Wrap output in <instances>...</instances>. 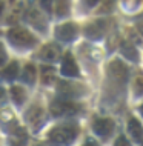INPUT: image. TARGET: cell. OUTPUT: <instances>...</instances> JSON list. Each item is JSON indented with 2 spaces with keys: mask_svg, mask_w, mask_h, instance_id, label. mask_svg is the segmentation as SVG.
<instances>
[{
  "mask_svg": "<svg viewBox=\"0 0 143 146\" xmlns=\"http://www.w3.org/2000/svg\"><path fill=\"white\" fill-rule=\"evenodd\" d=\"M77 134H78V129L75 128V126H71V125L57 126V128H54L53 131L49 132V140L53 141L54 145L66 146V145L72 143L75 140Z\"/></svg>",
  "mask_w": 143,
  "mask_h": 146,
  "instance_id": "6da1fadb",
  "label": "cell"
},
{
  "mask_svg": "<svg viewBox=\"0 0 143 146\" xmlns=\"http://www.w3.org/2000/svg\"><path fill=\"white\" fill-rule=\"evenodd\" d=\"M8 38L11 43L17 46H33L35 45V37L28 29L23 28H11L8 31Z\"/></svg>",
  "mask_w": 143,
  "mask_h": 146,
  "instance_id": "7a4b0ae2",
  "label": "cell"
},
{
  "mask_svg": "<svg viewBox=\"0 0 143 146\" xmlns=\"http://www.w3.org/2000/svg\"><path fill=\"white\" fill-rule=\"evenodd\" d=\"M80 105L74 103V102H68V100H57L51 105V112L53 115H72V114L78 112Z\"/></svg>",
  "mask_w": 143,
  "mask_h": 146,
  "instance_id": "3957f363",
  "label": "cell"
},
{
  "mask_svg": "<svg viewBox=\"0 0 143 146\" xmlns=\"http://www.w3.org/2000/svg\"><path fill=\"white\" fill-rule=\"evenodd\" d=\"M114 128H116V123H114L112 118H97L92 123L94 132L97 134L98 137H102V139H106L108 135H111V132L114 131Z\"/></svg>",
  "mask_w": 143,
  "mask_h": 146,
  "instance_id": "277c9868",
  "label": "cell"
},
{
  "mask_svg": "<svg viewBox=\"0 0 143 146\" xmlns=\"http://www.w3.org/2000/svg\"><path fill=\"white\" fill-rule=\"evenodd\" d=\"M77 33H78V28L75 23H63V25L57 26L55 28V37L60 38L63 42H71L72 38L77 37Z\"/></svg>",
  "mask_w": 143,
  "mask_h": 146,
  "instance_id": "5b68a950",
  "label": "cell"
},
{
  "mask_svg": "<svg viewBox=\"0 0 143 146\" xmlns=\"http://www.w3.org/2000/svg\"><path fill=\"white\" fill-rule=\"evenodd\" d=\"M109 74L114 80L117 82H125L128 78V74H129V69L128 66L125 65L123 62L120 60H112L109 63Z\"/></svg>",
  "mask_w": 143,
  "mask_h": 146,
  "instance_id": "8992f818",
  "label": "cell"
},
{
  "mask_svg": "<svg viewBox=\"0 0 143 146\" xmlns=\"http://www.w3.org/2000/svg\"><path fill=\"white\" fill-rule=\"evenodd\" d=\"M60 71H62V74H65V76H68V77H77L78 76V66L74 60L72 54L66 52L65 56H63Z\"/></svg>",
  "mask_w": 143,
  "mask_h": 146,
  "instance_id": "52a82bcc",
  "label": "cell"
},
{
  "mask_svg": "<svg viewBox=\"0 0 143 146\" xmlns=\"http://www.w3.org/2000/svg\"><path fill=\"white\" fill-rule=\"evenodd\" d=\"M83 92H85V89L82 88V85H72V83L62 82L60 86H59V94H62V97H66V98L82 96Z\"/></svg>",
  "mask_w": 143,
  "mask_h": 146,
  "instance_id": "ba28073f",
  "label": "cell"
},
{
  "mask_svg": "<svg viewBox=\"0 0 143 146\" xmlns=\"http://www.w3.org/2000/svg\"><path fill=\"white\" fill-rule=\"evenodd\" d=\"M128 131L131 134V137H132L136 141H140L143 139V126H142V123L137 120L136 117H129V120H128Z\"/></svg>",
  "mask_w": 143,
  "mask_h": 146,
  "instance_id": "9c48e42d",
  "label": "cell"
},
{
  "mask_svg": "<svg viewBox=\"0 0 143 146\" xmlns=\"http://www.w3.org/2000/svg\"><path fill=\"white\" fill-rule=\"evenodd\" d=\"M25 17H26V20L29 22V23H33L35 28H39L40 31H45V19L42 17V14L39 13L37 9H29V11H26Z\"/></svg>",
  "mask_w": 143,
  "mask_h": 146,
  "instance_id": "30bf717a",
  "label": "cell"
},
{
  "mask_svg": "<svg viewBox=\"0 0 143 146\" xmlns=\"http://www.w3.org/2000/svg\"><path fill=\"white\" fill-rule=\"evenodd\" d=\"M40 56H42L43 60H46V62H54L59 58V56H60V49L55 45H46L45 48L42 49Z\"/></svg>",
  "mask_w": 143,
  "mask_h": 146,
  "instance_id": "8fae6325",
  "label": "cell"
},
{
  "mask_svg": "<svg viewBox=\"0 0 143 146\" xmlns=\"http://www.w3.org/2000/svg\"><path fill=\"white\" fill-rule=\"evenodd\" d=\"M42 117H43V109L40 106H31L29 111L26 112V120L33 125H35V123L39 125V121L42 120Z\"/></svg>",
  "mask_w": 143,
  "mask_h": 146,
  "instance_id": "7c38bea8",
  "label": "cell"
},
{
  "mask_svg": "<svg viewBox=\"0 0 143 146\" xmlns=\"http://www.w3.org/2000/svg\"><path fill=\"white\" fill-rule=\"evenodd\" d=\"M9 94H11V98H13V102L15 105H22L26 98V92L22 86H11Z\"/></svg>",
  "mask_w": 143,
  "mask_h": 146,
  "instance_id": "4fadbf2b",
  "label": "cell"
},
{
  "mask_svg": "<svg viewBox=\"0 0 143 146\" xmlns=\"http://www.w3.org/2000/svg\"><path fill=\"white\" fill-rule=\"evenodd\" d=\"M2 74H3V78H5V80H14V78L17 77V74H19V63L15 60L11 62L8 66L3 68Z\"/></svg>",
  "mask_w": 143,
  "mask_h": 146,
  "instance_id": "5bb4252c",
  "label": "cell"
},
{
  "mask_svg": "<svg viewBox=\"0 0 143 146\" xmlns=\"http://www.w3.org/2000/svg\"><path fill=\"white\" fill-rule=\"evenodd\" d=\"M35 74H37V71H35L34 65H31V63L25 65V68H23V76H22L23 82H25V83H34Z\"/></svg>",
  "mask_w": 143,
  "mask_h": 146,
  "instance_id": "9a60e30c",
  "label": "cell"
},
{
  "mask_svg": "<svg viewBox=\"0 0 143 146\" xmlns=\"http://www.w3.org/2000/svg\"><path fill=\"white\" fill-rule=\"evenodd\" d=\"M71 9V2L69 0H55V13L59 17L68 15Z\"/></svg>",
  "mask_w": 143,
  "mask_h": 146,
  "instance_id": "2e32d148",
  "label": "cell"
},
{
  "mask_svg": "<svg viewBox=\"0 0 143 146\" xmlns=\"http://www.w3.org/2000/svg\"><path fill=\"white\" fill-rule=\"evenodd\" d=\"M122 54H123V57H126L128 60H137L138 58L137 49L134 48L131 43H123L122 45Z\"/></svg>",
  "mask_w": 143,
  "mask_h": 146,
  "instance_id": "e0dca14e",
  "label": "cell"
},
{
  "mask_svg": "<svg viewBox=\"0 0 143 146\" xmlns=\"http://www.w3.org/2000/svg\"><path fill=\"white\" fill-rule=\"evenodd\" d=\"M13 143L15 145V146H22V145H25L26 143V140H28V134H26V131L23 128H17L14 131V134H13Z\"/></svg>",
  "mask_w": 143,
  "mask_h": 146,
  "instance_id": "ac0fdd59",
  "label": "cell"
},
{
  "mask_svg": "<svg viewBox=\"0 0 143 146\" xmlns=\"http://www.w3.org/2000/svg\"><path fill=\"white\" fill-rule=\"evenodd\" d=\"M103 26H100L98 23H91V25L86 28V35L88 37H91V38H100L102 37V34H103Z\"/></svg>",
  "mask_w": 143,
  "mask_h": 146,
  "instance_id": "d6986e66",
  "label": "cell"
},
{
  "mask_svg": "<svg viewBox=\"0 0 143 146\" xmlns=\"http://www.w3.org/2000/svg\"><path fill=\"white\" fill-rule=\"evenodd\" d=\"M114 6H116V0H105V2L102 3V6L98 8V13H102V14L111 13V11L114 9Z\"/></svg>",
  "mask_w": 143,
  "mask_h": 146,
  "instance_id": "ffe728a7",
  "label": "cell"
},
{
  "mask_svg": "<svg viewBox=\"0 0 143 146\" xmlns=\"http://www.w3.org/2000/svg\"><path fill=\"white\" fill-rule=\"evenodd\" d=\"M134 94L136 96H143V76H138L134 80Z\"/></svg>",
  "mask_w": 143,
  "mask_h": 146,
  "instance_id": "44dd1931",
  "label": "cell"
},
{
  "mask_svg": "<svg viewBox=\"0 0 143 146\" xmlns=\"http://www.w3.org/2000/svg\"><path fill=\"white\" fill-rule=\"evenodd\" d=\"M114 146H132V145L129 143L128 139H126L125 135H120V137H118V139L116 140V143H114Z\"/></svg>",
  "mask_w": 143,
  "mask_h": 146,
  "instance_id": "7402d4cb",
  "label": "cell"
},
{
  "mask_svg": "<svg viewBox=\"0 0 143 146\" xmlns=\"http://www.w3.org/2000/svg\"><path fill=\"white\" fill-rule=\"evenodd\" d=\"M40 5L45 8L46 11H51V5H53V0H40Z\"/></svg>",
  "mask_w": 143,
  "mask_h": 146,
  "instance_id": "603a6c76",
  "label": "cell"
},
{
  "mask_svg": "<svg viewBox=\"0 0 143 146\" xmlns=\"http://www.w3.org/2000/svg\"><path fill=\"white\" fill-rule=\"evenodd\" d=\"M98 2H100V0H85V3L88 6H94V5H97Z\"/></svg>",
  "mask_w": 143,
  "mask_h": 146,
  "instance_id": "cb8c5ba5",
  "label": "cell"
},
{
  "mask_svg": "<svg viewBox=\"0 0 143 146\" xmlns=\"http://www.w3.org/2000/svg\"><path fill=\"white\" fill-rule=\"evenodd\" d=\"M137 31L143 35V20H140V22L137 23Z\"/></svg>",
  "mask_w": 143,
  "mask_h": 146,
  "instance_id": "d4e9b609",
  "label": "cell"
},
{
  "mask_svg": "<svg viewBox=\"0 0 143 146\" xmlns=\"http://www.w3.org/2000/svg\"><path fill=\"white\" fill-rule=\"evenodd\" d=\"M85 146H97V145H95V143H94L92 140H89L88 143H85Z\"/></svg>",
  "mask_w": 143,
  "mask_h": 146,
  "instance_id": "484cf974",
  "label": "cell"
},
{
  "mask_svg": "<svg viewBox=\"0 0 143 146\" xmlns=\"http://www.w3.org/2000/svg\"><path fill=\"white\" fill-rule=\"evenodd\" d=\"M140 112H142V115H143V105L140 106Z\"/></svg>",
  "mask_w": 143,
  "mask_h": 146,
  "instance_id": "4316f807",
  "label": "cell"
},
{
  "mask_svg": "<svg viewBox=\"0 0 143 146\" xmlns=\"http://www.w3.org/2000/svg\"><path fill=\"white\" fill-rule=\"evenodd\" d=\"M35 146H42V145H35Z\"/></svg>",
  "mask_w": 143,
  "mask_h": 146,
  "instance_id": "83f0119b",
  "label": "cell"
}]
</instances>
